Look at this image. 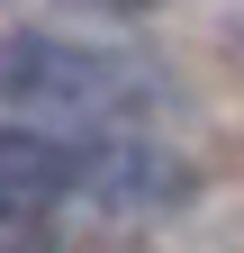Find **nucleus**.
<instances>
[{
	"instance_id": "nucleus-2",
	"label": "nucleus",
	"mask_w": 244,
	"mask_h": 253,
	"mask_svg": "<svg viewBox=\"0 0 244 253\" xmlns=\"http://www.w3.org/2000/svg\"><path fill=\"white\" fill-rule=\"evenodd\" d=\"M0 253H54V235H45V208L0 199Z\"/></svg>"
},
{
	"instance_id": "nucleus-1",
	"label": "nucleus",
	"mask_w": 244,
	"mask_h": 253,
	"mask_svg": "<svg viewBox=\"0 0 244 253\" xmlns=\"http://www.w3.org/2000/svg\"><path fill=\"white\" fill-rule=\"evenodd\" d=\"M0 109L54 136H127L154 109V82L127 54H100L81 37H45V27H9L0 37Z\"/></svg>"
}]
</instances>
